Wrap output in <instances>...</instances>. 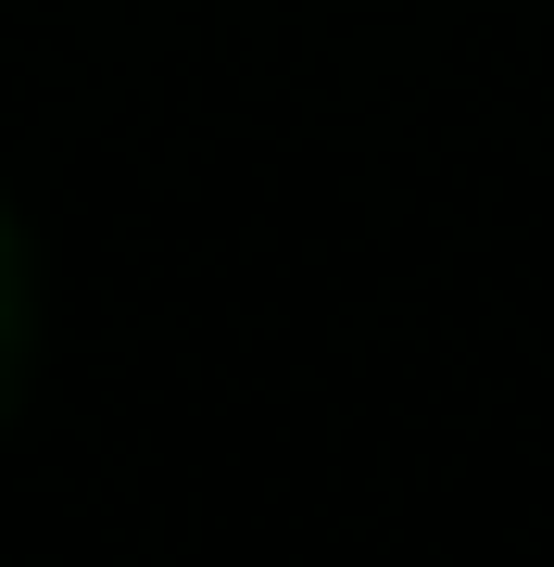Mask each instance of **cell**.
Wrapping results in <instances>:
<instances>
[{"mask_svg":"<svg viewBox=\"0 0 554 567\" xmlns=\"http://www.w3.org/2000/svg\"><path fill=\"white\" fill-rule=\"evenodd\" d=\"M25 365H39V265H25V227L0 203V429L25 404Z\"/></svg>","mask_w":554,"mask_h":567,"instance_id":"obj_1","label":"cell"}]
</instances>
